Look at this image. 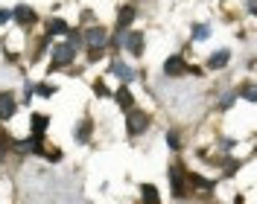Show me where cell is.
Instances as JSON below:
<instances>
[{"mask_svg": "<svg viewBox=\"0 0 257 204\" xmlns=\"http://www.w3.org/2000/svg\"><path fill=\"white\" fill-rule=\"evenodd\" d=\"M167 143H170L173 149H178V146H181V143H178V137H176V134H167Z\"/></svg>", "mask_w": 257, "mask_h": 204, "instance_id": "cell-23", "label": "cell"}, {"mask_svg": "<svg viewBox=\"0 0 257 204\" xmlns=\"http://www.w3.org/2000/svg\"><path fill=\"white\" fill-rule=\"evenodd\" d=\"M234 96H237V94H228V96H225V99H222V108H228V105L234 102Z\"/></svg>", "mask_w": 257, "mask_h": 204, "instance_id": "cell-25", "label": "cell"}, {"mask_svg": "<svg viewBox=\"0 0 257 204\" xmlns=\"http://www.w3.org/2000/svg\"><path fill=\"white\" fill-rule=\"evenodd\" d=\"M187 70H190V67H187V62H184L181 56H170V59L164 62V73H167V76H184Z\"/></svg>", "mask_w": 257, "mask_h": 204, "instance_id": "cell-4", "label": "cell"}, {"mask_svg": "<svg viewBox=\"0 0 257 204\" xmlns=\"http://www.w3.org/2000/svg\"><path fill=\"white\" fill-rule=\"evenodd\" d=\"M135 21V9L132 6H123L120 9V18H117V24H120V30H128V24Z\"/></svg>", "mask_w": 257, "mask_h": 204, "instance_id": "cell-12", "label": "cell"}, {"mask_svg": "<svg viewBox=\"0 0 257 204\" xmlns=\"http://www.w3.org/2000/svg\"><path fill=\"white\" fill-rule=\"evenodd\" d=\"M85 38H88L91 47H102V44H105V30H102V27H91V30L85 32Z\"/></svg>", "mask_w": 257, "mask_h": 204, "instance_id": "cell-7", "label": "cell"}, {"mask_svg": "<svg viewBox=\"0 0 257 204\" xmlns=\"http://www.w3.org/2000/svg\"><path fill=\"white\" fill-rule=\"evenodd\" d=\"M208 27H196V38H199V41H202V38H208Z\"/></svg>", "mask_w": 257, "mask_h": 204, "instance_id": "cell-21", "label": "cell"}, {"mask_svg": "<svg viewBox=\"0 0 257 204\" xmlns=\"http://www.w3.org/2000/svg\"><path fill=\"white\" fill-rule=\"evenodd\" d=\"M146 128H149V117H146L144 111L128 108V134H132V137H138V134H144Z\"/></svg>", "mask_w": 257, "mask_h": 204, "instance_id": "cell-3", "label": "cell"}, {"mask_svg": "<svg viewBox=\"0 0 257 204\" xmlns=\"http://www.w3.org/2000/svg\"><path fill=\"white\" fill-rule=\"evenodd\" d=\"M228 59H231V53H228V50H219V53H213V56L208 59V67L219 70V67H225V64H228Z\"/></svg>", "mask_w": 257, "mask_h": 204, "instance_id": "cell-9", "label": "cell"}, {"mask_svg": "<svg viewBox=\"0 0 257 204\" xmlns=\"http://www.w3.org/2000/svg\"><path fill=\"white\" fill-rule=\"evenodd\" d=\"M15 21L18 24H24V27H27V24H35V12H32L30 6L21 3V6H15Z\"/></svg>", "mask_w": 257, "mask_h": 204, "instance_id": "cell-8", "label": "cell"}, {"mask_svg": "<svg viewBox=\"0 0 257 204\" xmlns=\"http://www.w3.org/2000/svg\"><path fill=\"white\" fill-rule=\"evenodd\" d=\"M35 94H41V96H47V99H50V96L56 94V85H38V88H35Z\"/></svg>", "mask_w": 257, "mask_h": 204, "instance_id": "cell-18", "label": "cell"}, {"mask_svg": "<svg viewBox=\"0 0 257 204\" xmlns=\"http://www.w3.org/2000/svg\"><path fill=\"white\" fill-rule=\"evenodd\" d=\"M47 117H44V114H35V117H32V137H41V134H44V128H47Z\"/></svg>", "mask_w": 257, "mask_h": 204, "instance_id": "cell-10", "label": "cell"}, {"mask_svg": "<svg viewBox=\"0 0 257 204\" xmlns=\"http://www.w3.org/2000/svg\"><path fill=\"white\" fill-rule=\"evenodd\" d=\"M9 18H12V12H6V9H0V24H6Z\"/></svg>", "mask_w": 257, "mask_h": 204, "instance_id": "cell-24", "label": "cell"}, {"mask_svg": "<svg viewBox=\"0 0 257 204\" xmlns=\"http://www.w3.org/2000/svg\"><path fill=\"white\" fill-rule=\"evenodd\" d=\"M141 195H144V204H161L158 192H155L152 184H144V187H141Z\"/></svg>", "mask_w": 257, "mask_h": 204, "instance_id": "cell-13", "label": "cell"}, {"mask_svg": "<svg viewBox=\"0 0 257 204\" xmlns=\"http://www.w3.org/2000/svg\"><path fill=\"white\" fill-rule=\"evenodd\" d=\"M123 44H126V50L132 53V56H141V53H144V32H138V30L128 32Z\"/></svg>", "mask_w": 257, "mask_h": 204, "instance_id": "cell-5", "label": "cell"}, {"mask_svg": "<svg viewBox=\"0 0 257 204\" xmlns=\"http://www.w3.org/2000/svg\"><path fill=\"white\" fill-rule=\"evenodd\" d=\"M114 99H117V102H120V108H132V94H128V88L126 85H123V88H120V91H117V94H114Z\"/></svg>", "mask_w": 257, "mask_h": 204, "instance_id": "cell-16", "label": "cell"}, {"mask_svg": "<svg viewBox=\"0 0 257 204\" xmlns=\"http://www.w3.org/2000/svg\"><path fill=\"white\" fill-rule=\"evenodd\" d=\"M88 134H91V120H85L79 126V131H76V137H79V143H85L88 140Z\"/></svg>", "mask_w": 257, "mask_h": 204, "instance_id": "cell-17", "label": "cell"}, {"mask_svg": "<svg viewBox=\"0 0 257 204\" xmlns=\"http://www.w3.org/2000/svg\"><path fill=\"white\" fill-rule=\"evenodd\" d=\"M242 94H245V99H248V102H254V99H257V96H254V88H251V85H248Z\"/></svg>", "mask_w": 257, "mask_h": 204, "instance_id": "cell-22", "label": "cell"}, {"mask_svg": "<svg viewBox=\"0 0 257 204\" xmlns=\"http://www.w3.org/2000/svg\"><path fill=\"white\" fill-rule=\"evenodd\" d=\"M73 56H76V50L70 47V44H56V47H53V62H50V70L67 67V64L73 62Z\"/></svg>", "mask_w": 257, "mask_h": 204, "instance_id": "cell-1", "label": "cell"}, {"mask_svg": "<svg viewBox=\"0 0 257 204\" xmlns=\"http://www.w3.org/2000/svg\"><path fill=\"white\" fill-rule=\"evenodd\" d=\"M167 175H170V184H173V195H176V198H184V195H187V175L181 172V166H170V169H167Z\"/></svg>", "mask_w": 257, "mask_h": 204, "instance_id": "cell-2", "label": "cell"}, {"mask_svg": "<svg viewBox=\"0 0 257 204\" xmlns=\"http://www.w3.org/2000/svg\"><path fill=\"white\" fill-rule=\"evenodd\" d=\"M111 73L117 79H123V82H128V79H132V70H128V64H123V62H114L111 64Z\"/></svg>", "mask_w": 257, "mask_h": 204, "instance_id": "cell-15", "label": "cell"}, {"mask_svg": "<svg viewBox=\"0 0 257 204\" xmlns=\"http://www.w3.org/2000/svg\"><path fill=\"white\" fill-rule=\"evenodd\" d=\"M88 59H91V62H96V59H102V47H91V53H88Z\"/></svg>", "mask_w": 257, "mask_h": 204, "instance_id": "cell-19", "label": "cell"}, {"mask_svg": "<svg viewBox=\"0 0 257 204\" xmlns=\"http://www.w3.org/2000/svg\"><path fill=\"white\" fill-rule=\"evenodd\" d=\"M234 169H240V160H228V163H225V172L228 175L234 172Z\"/></svg>", "mask_w": 257, "mask_h": 204, "instance_id": "cell-20", "label": "cell"}, {"mask_svg": "<svg viewBox=\"0 0 257 204\" xmlns=\"http://www.w3.org/2000/svg\"><path fill=\"white\" fill-rule=\"evenodd\" d=\"M12 114H15V96L3 91L0 94V120H9Z\"/></svg>", "mask_w": 257, "mask_h": 204, "instance_id": "cell-6", "label": "cell"}, {"mask_svg": "<svg viewBox=\"0 0 257 204\" xmlns=\"http://www.w3.org/2000/svg\"><path fill=\"white\" fill-rule=\"evenodd\" d=\"M47 32H50V35H67V32H70V27H67V24H64L62 18H56V21H50Z\"/></svg>", "mask_w": 257, "mask_h": 204, "instance_id": "cell-14", "label": "cell"}, {"mask_svg": "<svg viewBox=\"0 0 257 204\" xmlns=\"http://www.w3.org/2000/svg\"><path fill=\"white\" fill-rule=\"evenodd\" d=\"M187 184H196V187H202V192L213 189V181H208V178H202V175H196V172L187 175Z\"/></svg>", "mask_w": 257, "mask_h": 204, "instance_id": "cell-11", "label": "cell"}]
</instances>
